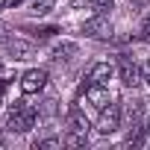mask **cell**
<instances>
[{
  "instance_id": "obj_1",
  "label": "cell",
  "mask_w": 150,
  "mask_h": 150,
  "mask_svg": "<svg viewBox=\"0 0 150 150\" xmlns=\"http://www.w3.org/2000/svg\"><path fill=\"white\" fill-rule=\"evenodd\" d=\"M35 118H38V112H35L30 103L15 100L12 109H9V115H6V129H9V132H30L33 124H35Z\"/></svg>"
},
{
  "instance_id": "obj_2",
  "label": "cell",
  "mask_w": 150,
  "mask_h": 150,
  "mask_svg": "<svg viewBox=\"0 0 150 150\" xmlns=\"http://www.w3.org/2000/svg\"><path fill=\"white\" fill-rule=\"evenodd\" d=\"M65 127H68V132H65V144L68 147H83L86 141H88V121H86V115L74 106L71 112H68V118H65Z\"/></svg>"
},
{
  "instance_id": "obj_3",
  "label": "cell",
  "mask_w": 150,
  "mask_h": 150,
  "mask_svg": "<svg viewBox=\"0 0 150 150\" xmlns=\"http://www.w3.org/2000/svg\"><path fill=\"white\" fill-rule=\"evenodd\" d=\"M121 115H124V109H121L118 103L103 106V109H100V118H97V132H103V135L115 132V129L121 127Z\"/></svg>"
},
{
  "instance_id": "obj_4",
  "label": "cell",
  "mask_w": 150,
  "mask_h": 150,
  "mask_svg": "<svg viewBox=\"0 0 150 150\" xmlns=\"http://www.w3.org/2000/svg\"><path fill=\"white\" fill-rule=\"evenodd\" d=\"M118 74H121V83H124L127 88H138V86L144 83V77H141V65H135L129 56H121Z\"/></svg>"
},
{
  "instance_id": "obj_5",
  "label": "cell",
  "mask_w": 150,
  "mask_h": 150,
  "mask_svg": "<svg viewBox=\"0 0 150 150\" xmlns=\"http://www.w3.org/2000/svg\"><path fill=\"white\" fill-rule=\"evenodd\" d=\"M44 86H47V71L44 68H33V71H27L24 77H21V91L24 94H35Z\"/></svg>"
},
{
  "instance_id": "obj_6",
  "label": "cell",
  "mask_w": 150,
  "mask_h": 150,
  "mask_svg": "<svg viewBox=\"0 0 150 150\" xmlns=\"http://www.w3.org/2000/svg\"><path fill=\"white\" fill-rule=\"evenodd\" d=\"M83 33L88 35V38H109V33H112V24H109V18L106 15H94L91 21H86L83 24Z\"/></svg>"
},
{
  "instance_id": "obj_7",
  "label": "cell",
  "mask_w": 150,
  "mask_h": 150,
  "mask_svg": "<svg viewBox=\"0 0 150 150\" xmlns=\"http://www.w3.org/2000/svg\"><path fill=\"white\" fill-rule=\"evenodd\" d=\"M6 56L9 59H30V56H35V47L24 38H9L6 41Z\"/></svg>"
},
{
  "instance_id": "obj_8",
  "label": "cell",
  "mask_w": 150,
  "mask_h": 150,
  "mask_svg": "<svg viewBox=\"0 0 150 150\" xmlns=\"http://www.w3.org/2000/svg\"><path fill=\"white\" fill-rule=\"evenodd\" d=\"M112 65L109 62H97V65H91V71H88V83L91 86H109V80H112Z\"/></svg>"
},
{
  "instance_id": "obj_9",
  "label": "cell",
  "mask_w": 150,
  "mask_h": 150,
  "mask_svg": "<svg viewBox=\"0 0 150 150\" xmlns=\"http://www.w3.org/2000/svg\"><path fill=\"white\" fill-rule=\"evenodd\" d=\"M77 53H80V47L74 44V41H62V44L53 47V62H71Z\"/></svg>"
},
{
  "instance_id": "obj_10",
  "label": "cell",
  "mask_w": 150,
  "mask_h": 150,
  "mask_svg": "<svg viewBox=\"0 0 150 150\" xmlns=\"http://www.w3.org/2000/svg\"><path fill=\"white\" fill-rule=\"evenodd\" d=\"M86 94H88V100L97 106V109H103V106H109V91H106V86H86Z\"/></svg>"
},
{
  "instance_id": "obj_11",
  "label": "cell",
  "mask_w": 150,
  "mask_h": 150,
  "mask_svg": "<svg viewBox=\"0 0 150 150\" xmlns=\"http://www.w3.org/2000/svg\"><path fill=\"white\" fill-rule=\"evenodd\" d=\"M24 33H30L33 38L44 41V38H53V35L59 33V27H24Z\"/></svg>"
},
{
  "instance_id": "obj_12",
  "label": "cell",
  "mask_w": 150,
  "mask_h": 150,
  "mask_svg": "<svg viewBox=\"0 0 150 150\" xmlns=\"http://www.w3.org/2000/svg\"><path fill=\"white\" fill-rule=\"evenodd\" d=\"M141 112H144V103L141 100H135V103H129L127 106V118H129V124L135 127V124H141Z\"/></svg>"
},
{
  "instance_id": "obj_13",
  "label": "cell",
  "mask_w": 150,
  "mask_h": 150,
  "mask_svg": "<svg viewBox=\"0 0 150 150\" xmlns=\"http://www.w3.org/2000/svg\"><path fill=\"white\" fill-rule=\"evenodd\" d=\"M53 9V0H33V12L35 15H47Z\"/></svg>"
},
{
  "instance_id": "obj_14",
  "label": "cell",
  "mask_w": 150,
  "mask_h": 150,
  "mask_svg": "<svg viewBox=\"0 0 150 150\" xmlns=\"http://www.w3.org/2000/svg\"><path fill=\"white\" fill-rule=\"evenodd\" d=\"M62 144H65L62 138H38L33 147H35V150H44V147H62Z\"/></svg>"
},
{
  "instance_id": "obj_15",
  "label": "cell",
  "mask_w": 150,
  "mask_h": 150,
  "mask_svg": "<svg viewBox=\"0 0 150 150\" xmlns=\"http://www.w3.org/2000/svg\"><path fill=\"white\" fill-rule=\"evenodd\" d=\"M112 3H115V0H91V9L100 12V15H106V9H112Z\"/></svg>"
},
{
  "instance_id": "obj_16",
  "label": "cell",
  "mask_w": 150,
  "mask_h": 150,
  "mask_svg": "<svg viewBox=\"0 0 150 150\" xmlns=\"http://www.w3.org/2000/svg\"><path fill=\"white\" fill-rule=\"evenodd\" d=\"M141 38H144V41H150V15L141 21Z\"/></svg>"
},
{
  "instance_id": "obj_17",
  "label": "cell",
  "mask_w": 150,
  "mask_h": 150,
  "mask_svg": "<svg viewBox=\"0 0 150 150\" xmlns=\"http://www.w3.org/2000/svg\"><path fill=\"white\" fill-rule=\"evenodd\" d=\"M141 77H144V83L150 86V59H147V62H141Z\"/></svg>"
},
{
  "instance_id": "obj_18",
  "label": "cell",
  "mask_w": 150,
  "mask_h": 150,
  "mask_svg": "<svg viewBox=\"0 0 150 150\" xmlns=\"http://www.w3.org/2000/svg\"><path fill=\"white\" fill-rule=\"evenodd\" d=\"M21 3H24V0H0V9H15Z\"/></svg>"
},
{
  "instance_id": "obj_19",
  "label": "cell",
  "mask_w": 150,
  "mask_h": 150,
  "mask_svg": "<svg viewBox=\"0 0 150 150\" xmlns=\"http://www.w3.org/2000/svg\"><path fill=\"white\" fill-rule=\"evenodd\" d=\"M86 3H91V0H71V9H83Z\"/></svg>"
},
{
  "instance_id": "obj_20",
  "label": "cell",
  "mask_w": 150,
  "mask_h": 150,
  "mask_svg": "<svg viewBox=\"0 0 150 150\" xmlns=\"http://www.w3.org/2000/svg\"><path fill=\"white\" fill-rule=\"evenodd\" d=\"M3 38H6V27H3V24H0V41H3Z\"/></svg>"
},
{
  "instance_id": "obj_21",
  "label": "cell",
  "mask_w": 150,
  "mask_h": 150,
  "mask_svg": "<svg viewBox=\"0 0 150 150\" xmlns=\"http://www.w3.org/2000/svg\"><path fill=\"white\" fill-rule=\"evenodd\" d=\"M144 129H147V138H150V118H147V124H144Z\"/></svg>"
},
{
  "instance_id": "obj_22",
  "label": "cell",
  "mask_w": 150,
  "mask_h": 150,
  "mask_svg": "<svg viewBox=\"0 0 150 150\" xmlns=\"http://www.w3.org/2000/svg\"><path fill=\"white\" fill-rule=\"evenodd\" d=\"M3 147H6V141H3V138H0V150H3Z\"/></svg>"
},
{
  "instance_id": "obj_23",
  "label": "cell",
  "mask_w": 150,
  "mask_h": 150,
  "mask_svg": "<svg viewBox=\"0 0 150 150\" xmlns=\"http://www.w3.org/2000/svg\"><path fill=\"white\" fill-rule=\"evenodd\" d=\"M0 97H3V91H0Z\"/></svg>"
}]
</instances>
